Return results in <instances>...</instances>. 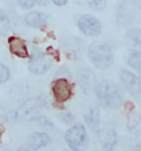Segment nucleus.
Instances as JSON below:
<instances>
[{"mask_svg": "<svg viewBox=\"0 0 141 151\" xmlns=\"http://www.w3.org/2000/svg\"><path fill=\"white\" fill-rule=\"evenodd\" d=\"M33 119L39 124L40 127H43V128H54V122H52V119L49 118V117H47V115H37V117H34Z\"/></svg>", "mask_w": 141, "mask_h": 151, "instance_id": "nucleus-19", "label": "nucleus"}, {"mask_svg": "<svg viewBox=\"0 0 141 151\" xmlns=\"http://www.w3.org/2000/svg\"><path fill=\"white\" fill-rule=\"evenodd\" d=\"M10 78H11L10 69H8L4 63H1V62H0V84L8 83V80H10Z\"/></svg>", "mask_w": 141, "mask_h": 151, "instance_id": "nucleus-20", "label": "nucleus"}, {"mask_svg": "<svg viewBox=\"0 0 141 151\" xmlns=\"http://www.w3.org/2000/svg\"><path fill=\"white\" fill-rule=\"evenodd\" d=\"M49 3H51V0H36V4H39V6H43V7L48 6Z\"/></svg>", "mask_w": 141, "mask_h": 151, "instance_id": "nucleus-26", "label": "nucleus"}, {"mask_svg": "<svg viewBox=\"0 0 141 151\" xmlns=\"http://www.w3.org/2000/svg\"><path fill=\"white\" fill-rule=\"evenodd\" d=\"M24 21L25 24L28 25L29 28H33V29H41L44 28L48 22V17L44 14V12H40V11H30L28 12L26 15L24 17Z\"/></svg>", "mask_w": 141, "mask_h": 151, "instance_id": "nucleus-13", "label": "nucleus"}, {"mask_svg": "<svg viewBox=\"0 0 141 151\" xmlns=\"http://www.w3.org/2000/svg\"><path fill=\"white\" fill-rule=\"evenodd\" d=\"M126 62H127V66L130 68L132 72L141 76V51H138V50L129 51L127 58H126Z\"/></svg>", "mask_w": 141, "mask_h": 151, "instance_id": "nucleus-14", "label": "nucleus"}, {"mask_svg": "<svg viewBox=\"0 0 141 151\" xmlns=\"http://www.w3.org/2000/svg\"><path fill=\"white\" fill-rule=\"evenodd\" d=\"M119 81H121V87L133 98L141 91L140 76L129 70V69H121L119 70Z\"/></svg>", "mask_w": 141, "mask_h": 151, "instance_id": "nucleus-7", "label": "nucleus"}, {"mask_svg": "<svg viewBox=\"0 0 141 151\" xmlns=\"http://www.w3.org/2000/svg\"><path fill=\"white\" fill-rule=\"evenodd\" d=\"M141 124V113L137 109H133L132 111L127 114V119H126V128L127 131H136Z\"/></svg>", "mask_w": 141, "mask_h": 151, "instance_id": "nucleus-15", "label": "nucleus"}, {"mask_svg": "<svg viewBox=\"0 0 141 151\" xmlns=\"http://www.w3.org/2000/svg\"><path fill=\"white\" fill-rule=\"evenodd\" d=\"M132 147H133L136 151L141 150V129L134 133L133 140H132Z\"/></svg>", "mask_w": 141, "mask_h": 151, "instance_id": "nucleus-22", "label": "nucleus"}, {"mask_svg": "<svg viewBox=\"0 0 141 151\" xmlns=\"http://www.w3.org/2000/svg\"><path fill=\"white\" fill-rule=\"evenodd\" d=\"M84 121H85V125L92 132H97L100 128V124H102V114H100L99 107L90 106L86 109L84 113Z\"/></svg>", "mask_w": 141, "mask_h": 151, "instance_id": "nucleus-11", "label": "nucleus"}, {"mask_svg": "<svg viewBox=\"0 0 141 151\" xmlns=\"http://www.w3.org/2000/svg\"><path fill=\"white\" fill-rule=\"evenodd\" d=\"M64 142L71 151H85L89 144V135L84 124H71L64 133Z\"/></svg>", "mask_w": 141, "mask_h": 151, "instance_id": "nucleus-3", "label": "nucleus"}, {"mask_svg": "<svg viewBox=\"0 0 141 151\" xmlns=\"http://www.w3.org/2000/svg\"><path fill=\"white\" fill-rule=\"evenodd\" d=\"M16 3L24 10H31L36 6V0H16Z\"/></svg>", "mask_w": 141, "mask_h": 151, "instance_id": "nucleus-23", "label": "nucleus"}, {"mask_svg": "<svg viewBox=\"0 0 141 151\" xmlns=\"http://www.w3.org/2000/svg\"><path fill=\"white\" fill-rule=\"evenodd\" d=\"M16 151H31V150H30V148H28V147H19Z\"/></svg>", "mask_w": 141, "mask_h": 151, "instance_id": "nucleus-28", "label": "nucleus"}, {"mask_svg": "<svg viewBox=\"0 0 141 151\" xmlns=\"http://www.w3.org/2000/svg\"><path fill=\"white\" fill-rule=\"evenodd\" d=\"M88 59L96 69H108L114 63L112 48L106 41H94L88 48Z\"/></svg>", "mask_w": 141, "mask_h": 151, "instance_id": "nucleus-2", "label": "nucleus"}, {"mask_svg": "<svg viewBox=\"0 0 141 151\" xmlns=\"http://www.w3.org/2000/svg\"><path fill=\"white\" fill-rule=\"evenodd\" d=\"M11 28V22H10V18L6 12L0 8V36H4L7 35L8 30Z\"/></svg>", "mask_w": 141, "mask_h": 151, "instance_id": "nucleus-17", "label": "nucleus"}, {"mask_svg": "<svg viewBox=\"0 0 141 151\" xmlns=\"http://www.w3.org/2000/svg\"><path fill=\"white\" fill-rule=\"evenodd\" d=\"M52 4H55L56 7H63V6H66L69 3V0H51Z\"/></svg>", "mask_w": 141, "mask_h": 151, "instance_id": "nucleus-25", "label": "nucleus"}, {"mask_svg": "<svg viewBox=\"0 0 141 151\" xmlns=\"http://www.w3.org/2000/svg\"><path fill=\"white\" fill-rule=\"evenodd\" d=\"M94 95L97 98L99 103L104 109H119L126 102L125 89L118 83H114L110 80H102L96 84L93 89Z\"/></svg>", "mask_w": 141, "mask_h": 151, "instance_id": "nucleus-1", "label": "nucleus"}, {"mask_svg": "<svg viewBox=\"0 0 141 151\" xmlns=\"http://www.w3.org/2000/svg\"><path fill=\"white\" fill-rule=\"evenodd\" d=\"M55 78H67V80H70L71 78V73H70V70H69L67 68H60L58 72H56Z\"/></svg>", "mask_w": 141, "mask_h": 151, "instance_id": "nucleus-24", "label": "nucleus"}, {"mask_svg": "<svg viewBox=\"0 0 141 151\" xmlns=\"http://www.w3.org/2000/svg\"><path fill=\"white\" fill-rule=\"evenodd\" d=\"M77 28L86 37H97L102 33V22L92 14H81L77 18Z\"/></svg>", "mask_w": 141, "mask_h": 151, "instance_id": "nucleus-4", "label": "nucleus"}, {"mask_svg": "<svg viewBox=\"0 0 141 151\" xmlns=\"http://www.w3.org/2000/svg\"><path fill=\"white\" fill-rule=\"evenodd\" d=\"M77 83H78V85L81 87V89L84 92L89 93V92L93 91L96 84H97L96 83V74H94L92 69L81 68L77 72Z\"/></svg>", "mask_w": 141, "mask_h": 151, "instance_id": "nucleus-8", "label": "nucleus"}, {"mask_svg": "<svg viewBox=\"0 0 141 151\" xmlns=\"http://www.w3.org/2000/svg\"><path fill=\"white\" fill-rule=\"evenodd\" d=\"M7 44H8V50H10L12 55L22 58V59H28L30 56L28 44L25 43L24 39H21L18 36H10L7 40Z\"/></svg>", "mask_w": 141, "mask_h": 151, "instance_id": "nucleus-9", "label": "nucleus"}, {"mask_svg": "<svg viewBox=\"0 0 141 151\" xmlns=\"http://www.w3.org/2000/svg\"><path fill=\"white\" fill-rule=\"evenodd\" d=\"M126 40L127 43L134 48H141V29L132 28L126 33Z\"/></svg>", "mask_w": 141, "mask_h": 151, "instance_id": "nucleus-16", "label": "nucleus"}, {"mask_svg": "<svg viewBox=\"0 0 141 151\" xmlns=\"http://www.w3.org/2000/svg\"><path fill=\"white\" fill-rule=\"evenodd\" d=\"M59 117H60V119H62L63 122H64V124H69V125L75 122V115L73 114L71 111H69V110H64V111H62Z\"/></svg>", "mask_w": 141, "mask_h": 151, "instance_id": "nucleus-21", "label": "nucleus"}, {"mask_svg": "<svg viewBox=\"0 0 141 151\" xmlns=\"http://www.w3.org/2000/svg\"><path fill=\"white\" fill-rule=\"evenodd\" d=\"M118 142H119L118 133L112 128L106 129L100 136V144H102L103 151H114L118 146Z\"/></svg>", "mask_w": 141, "mask_h": 151, "instance_id": "nucleus-12", "label": "nucleus"}, {"mask_svg": "<svg viewBox=\"0 0 141 151\" xmlns=\"http://www.w3.org/2000/svg\"><path fill=\"white\" fill-rule=\"evenodd\" d=\"M51 95L56 103H66L73 96V85L67 78H55L51 83Z\"/></svg>", "mask_w": 141, "mask_h": 151, "instance_id": "nucleus-6", "label": "nucleus"}, {"mask_svg": "<svg viewBox=\"0 0 141 151\" xmlns=\"http://www.w3.org/2000/svg\"><path fill=\"white\" fill-rule=\"evenodd\" d=\"M29 63L28 69L29 72L33 73L36 76H43L45 73H48L52 68V59L48 58L44 52H41L40 50H34L33 54L28 58Z\"/></svg>", "mask_w": 141, "mask_h": 151, "instance_id": "nucleus-5", "label": "nucleus"}, {"mask_svg": "<svg viewBox=\"0 0 141 151\" xmlns=\"http://www.w3.org/2000/svg\"><path fill=\"white\" fill-rule=\"evenodd\" d=\"M51 144V137L45 132H33L26 137V147L31 151L41 150Z\"/></svg>", "mask_w": 141, "mask_h": 151, "instance_id": "nucleus-10", "label": "nucleus"}, {"mask_svg": "<svg viewBox=\"0 0 141 151\" xmlns=\"http://www.w3.org/2000/svg\"><path fill=\"white\" fill-rule=\"evenodd\" d=\"M134 98H136V99H137V102L141 104V91L138 92V93H137V95H136V96H134Z\"/></svg>", "mask_w": 141, "mask_h": 151, "instance_id": "nucleus-27", "label": "nucleus"}, {"mask_svg": "<svg viewBox=\"0 0 141 151\" xmlns=\"http://www.w3.org/2000/svg\"><path fill=\"white\" fill-rule=\"evenodd\" d=\"M86 4L94 11H104L107 7V0H86Z\"/></svg>", "mask_w": 141, "mask_h": 151, "instance_id": "nucleus-18", "label": "nucleus"}]
</instances>
